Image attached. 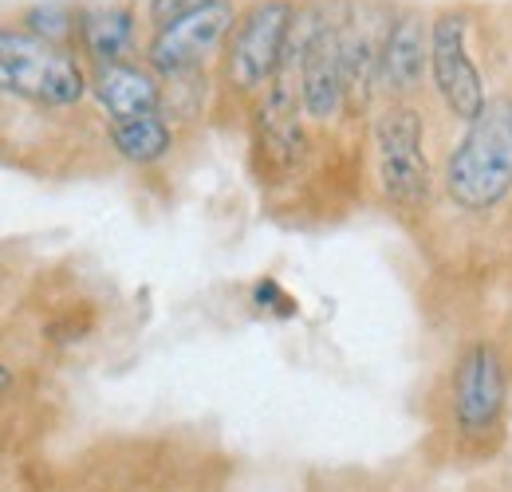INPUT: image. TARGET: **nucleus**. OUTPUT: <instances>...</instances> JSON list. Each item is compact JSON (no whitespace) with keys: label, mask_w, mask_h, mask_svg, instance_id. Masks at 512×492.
<instances>
[{"label":"nucleus","mask_w":512,"mask_h":492,"mask_svg":"<svg viewBox=\"0 0 512 492\" xmlns=\"http://www.w3.org/2000/svg\"><path fill=\"white\" fill-rule=\"evenodd\" d=\"M375 170L386 201L398 209H426L434 193V174L426 162V123L418 107L390 103L375 119Z\"/></svg>","instance_id":"3"},{"label":"nucleus","mask_w":512,"mask_h":492,"mask_svg":"<svg viewBox=\"0 0 512 492\" xmlns=\"http://www.w3.org/2000/svg\"><path fill=\"white\" fill-rule=\"evenodd\" d=\"M430 71V24L418 12H398L379 40V83L386 95L406 99Z\"/></svg>","instance_id":"8"},{"label":"nucleus","mask_w":512,"mask_h":492,"mask_svg":"<svg viewBox=\"0 0 512 492\" xmlns=\"http://www.w3.org/2000/svg\"><path fill=\"white\" fill-rule=\"evenodd\" d=\"M253 304L256 308H276L280 311V315H292V300H288V296H284V292H280V284H276V280H256V288H253Z\"/></svg>","instance_id":"14"},{"label":"nucleus","mask_w":512,"mask_h":492,"mask_svg":"<svg viewBox=\"0 0 512 492\" xmlns=\"http://www.w3.org/2000/svg\"><path fill=\"white\" fill-rule=\"evenodd\" d=\"M28 32H36V36H44V40H52V44L64 48L67 36L79 32V20H71L64 8H56V4H44V8H32L28 12Z\"/></svg>","instance_id":"12"},{"label":"nucleus","mask_w":512,"mask_h":492,"mask_svg":"<svg viewBox=\"0 0 512 492\" xmlns=\"http://www.w3.org/2000/svg\"><path fill=\"white\" fill-rule=\"evenodd\" d=\"M430 79L446 111L461 123H473L489 103L485 79L469 52V16L461 8H442L430 20Z\"/></svg>","instance_id":"6"},{"label":"nucleus","mask_w":512,"mask_h":492,"mask_svg":"<svg viewBox=\"0 0 512 492\" xmlns=\"http://www.w3.org/2000/svg\"><path fill=\"white\" fill-rule=\"evenodd\" d=\"M8 390H12V370H8L4 363H0V398H4Z\"/></svg>","instance_id":"15"},{"label":"nucleus","mask_w":512,"mask_h":492,"mask_svg":"<svg viewBox=\"0 0 512 492\" xmlns=\"http://www.w3.org/2000/svg\"><path fill=\"white\" fill-rule=\"evenodd\" d=\"M296 12L300 8L292 0H260L237 20L225 60V75L237 91H256L284 71Z\"/></svg>","instance_id":"5"},{"label":"nucleus","mask_w":512,"mask_h":492,"mask_svg":"<svg viewBox=\"0 0 512 492\" xmlns=\"http://www.w3.org/2000/svg\"><path fill=\"white\" fill-rule=\"evenodd\" d=\"M449 201L465 213H493L512 193V95H493L465 123L442 170Z\"/></svg>","instance_id":"1"},{"label":"nucleus","mask_w":512,"mask_h":492,"mask_svg":"<svg viewBox=\"0 0 512 492\" xmlns=\"http://www.w3.org/2000/svg\"><path fill=\"white\" fill-rule=\"evenodd\" d=\"M79 44L95 60V67L123 63L134 52V12L130 8H87L79 16Z\"/></svg>","instance_id":"10"},{"label":"nucleus","mask_w":512,"mask_h":492,"mask_svg":"<svg viewBox=\"0 0 512 492\" xmlns=\"http://www.w3.org/2000/svg\"><path fill=\"white\" fill-rule=\"evenodd\" d=\"M237 28V12L229 0L221 4H209V8H197L190 16L174 20V24H162L154 32V40L146 44V67L154 75H166V79H178L193 67L209 60L225 36Z\"/></svg>","instance_id":"7"},{"label":"nucleus","mask_w":512,"mask_h":492,"mask_svg":"<svg viewBox=\"0 0 512 492\" xmlns=\"http://www.w3.org/2000/svg\"><path fill=\"white\" fill-rule=\"evenodd\" d=\"M87 87L91 79L67 48L28 28H0V91L40 107H75Z\"/></svg>","instance_id":"2"},{"label":"nucleus","mask_w":512,"mask_h":492,"mask_svg":"<svg viewBox=\"0 0 512 492\" xmlns=\"http://www.w3.org/2000/svg\"><path fill=\"white\" fill-rule=\"evenodd\" d=\"M509 410V367L493 339H473L461 347L449 382L453 430L465 441H485L505 426Z\"/></svg>","instance_id":"4"},{"label":"nucleus","mask_w":512,"mask_h":492,"mask_svg":"<svg viewBox=\"0 0 512 492\" xmlns=\"http://www.w3.org/2000/svg\"><path fill=\"white\" fill-rule=\"evenodd\" d=\"M91 91L99 99V107L107 111L111 123L138 119V115H154L162 107V83L150 67L142 63H103L91 75Z\"/></svg>","instance_id":"9"},{"label":"nucleus","mask_w":512,"mask_h":492,"mask_svg":"<svg viewBox=\"0 0 512 492\" xmlns=\"http://www.w3.org/2000/svg\"><path fill=\"white\" fill-rule=\"evenodd\" d=\"M209 4H221V0H150V20H154V28H162V24H174Z\"/></svg>","instance_id":"13"},{"label":"nucleus","mask_w":512,"mask_h":492,"mask_svg":"<svg viewBox=\"0 0 512 492\" xmlns=\"http://www.w3.org/2000/svg\"><path fill=\"white\" fill-rule=\"evenodd\" d=\"M111 146H115L119 158H127L130 166H154V162H162L170 154L174 130L162 119V111L138 115V119L111 123Z\"/></svg>","instance_id":"11"}]
</instances>
